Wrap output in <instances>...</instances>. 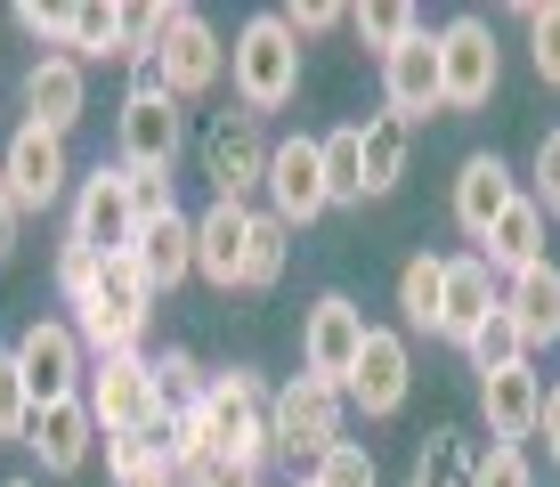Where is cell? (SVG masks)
<instances>
[{"instance_id":"cell-1","label":"cell","mask_w":560,"mask_h":487,"mask_svg":"<svg viewBox=\"0 0 560 487\" xmlns=\"http://www.w3.org/2000/svg\"><path fill=\"white\" fill-rule=\"evenodd\" d=\"M196 422L211 431V447H220L228 463H253V472H260V463L277 455V390H268L253 366H228V374H211Z\"/></svg>"},{"instance_id":"cell-2","label":"cell","mask_w":560,"mask_h":487,"mask_svg":"<svg viewBox=\"0 0 560 487\" xmlns=\"http://www.w3.org/2000/svg\"><path fill=\"white\" fill-rule=\"evenodd\" d=\"M228 73H236V106H244V114H284V106L301 97V42L284 33L277 9L253 16V25L236 33Z\"/></svg>"},{"instance_id":"cell-3","label":"cell","mask_w":560,"mask_h":487,"mask_svg":"<svg viewBox=\"0 0 560 487\" xmlns=\"http://www.w3.org/2000/svg\"><path fill=\"white\" fill-rule=\"evenodd\" d=\"M114 147H122L130 179H171V163H179V147H187L179 97L171 90H130L122 114H114Z\"/></svg>"},{"instance_id":"cell-4","label":"cell","mask_w":560,"mask_h":487,"mask_svg":"<svg viewBox=\"0 0 560 487\" xmlns=\"http://www.w3.org/2000/svg\"><path fill=\"white\" fill-rule=\"evenodd\" d=\"M66 244H90L98 260H114V252L139 244V187H130V171H122V163H98V171L82 179Z\"/></svg>"},{"instance_id":"cell-5","label":"cell","mask_w":560,"mask_h":487,"mask_svg":"<svg viewBox=\"0 0 560 487\" xmlns=\"http://www.w3.org/2000/svg\"><path fill=\"white\" fill-rule=\"evenodd\" d=\"M268 130H260V114H244V106H228V114H211V130H203V179L220 204H244L253 187H268Z\"/></svg>"},{"instance_id":"cell-6","label":"cell","mask_w":560,"mask_h":487,"mask_svg":"<svg viewBox=\"0 0 560 487\" xmlns=\"http://www.w3.org/2000/svg\"><path fill=\"white\" fill-rule=\"evenodd\" d=\"M9 349H16V366H25L33 406L82 398V382H90V349H82V334H73L66 317H33V325H25V334H16Z\"/></svg>"},{"instance_id":"cell-7","label":"cell","mask_w":560,"mask_h":487,"mask_svg":"<svg viewBox=\"0 0 560 487\" xmlns=\"http://www.w3.org/2000/svg\"><path fill=\"white\" fill-rule=\"evenodd\" d=\"M439 82H447V114H471V106L495 97L504 57H495V25H488V16H455V25H439Z\"/></svg>"},{"instance_id":"cell-8","label":"cell","mask_w":560,"mask_h":487,"mask_svg":"<svg viewBox=\"0 0 560 487\" xmlns=\"http://www.w3.org/2000/svg\"><path fill=\"white\" fill-rule=\"evenodd\" d=\"M154 66H163V90L187 106V97H211V90L228 82V42L203 25L196 9H179V0H171V25H163V49H154Z\"/></svg>"},{"instance_id":"cell-9","label":"cell","mask_w":560,"mask_h":487,"mask_svg":"<svg viewBox=\"0 0 560 487\" xmlns=\"http://www.w3.org/2000/svg\"><path fill=\"white\" fill-rule=\"evenodd\" d=\"M341 390L334 382H317V374H293L277 390V455H293V463H317L325 447H341Z\"/></svg>"},{"instance_id":"cell-10","label":"cell","mask_w":560,"mask_h":487,"mask_svg":"<svg viewBox=\"0 0 560 487\" xmlns=\"http://www.w3.org/2000/svg\"><path fill=\"white\" fill-rule=\"evenodd\" d=\"M365 334H374V325H365V309L350 301V292H325V301L308 309V325H301V374H317V382L350 390Z\"/></svg>"},{"instance_id":"cell-11","label":"cell","mask_w":560,"mask_h":487,"mask_svg":"<svg viewBox=\"0 0 560 487\" xmlns=\"http://www.w3.org/2000/svg\"><path fill=\"white\" fill-rule=\"evenodd\" d=\"M98 431H154V358L130 349V358H90V382H82Z\"/></svg>"},{"instance_id":"cell-12","label":"cell","mask_w":560,"mask_h":487,"mask_svg":"<svg viewBox=\"0 0 560 487\" xmlns=\"http://www.w3.org/2000/svg\"><path fill=\"white\" fill-rule=\"evenodd\" d=\"M407 390H415V349H407V334L398 325H374L365 334V349H358V374H350V390L341 398L358 406V415H398L407 406Z\"/></svg>"},{"instance_id":"cell-13","label":"cell","mask_w":560,"mask_h":487,"mask_svg":"<svg viewBox=\"0 0 560 487\" xmlns=\"http://www.w3.org/2000/svg\"><path fill=\"white\" fill-rule=\"evenodd\" d=\"M268 211H277L284 228H308L334 211V195H325V147L317 139H277L268 154Z\"/></svg>"},{"instance_id":"cell-14","label":"cell","mask_w":560,"mask_h":487,"mask_svg":"<svg viewBox=\"0 0 560 487\" xmlns=\"http://www.w3.org/2000/svg\"><path fill=\"white\" fill-rule=\"evenodd\" d=\"M382 97H390L398 123H431V114H447V82H439V33H415L407 49L382 57Z\"/></svg>"},{"instance_id":"cell-15","label":"cell","mask_w":560,"mask_h":487,"mask_svg":"<svg viewBox=\"0 0 560 487\" xmlns=\"http://www.w3.org/2000/svg\"><path fill=\"white\" fill-rule=\"evenodd\" d=\"M0 171H9V195H16V220H25V211H49L57 195H66V139H57V130H16L9 139V154H0Z\"/></svg>"},{"instance_id":"cell-16","label":"cell","mask_w":560,"mask_h":487,"mask_svg":"<svg viewBox=\"0 0 560 487\" xmlns=\"http://www.w3.org/2000/svg\"><path fill=\"white\" fill-rule=\"evenodd\" d=\"M25 447L42 455L49 479H73L90 463V447H98V415H90V398H57V406H33L25 422Z\"/></svg>"},{"instance_id":"cell-17","label":"cell","mask_w":560,"mask_h":487,"mask_svg":"<svg viewBox=\"0 0 560 487\" xmlns=\"http://www.w3.org/2000/svg\"><path fill=\"white\" fill-rule=\"evenodd\" d=\"M244 260H253V204H211L196 220V277L244 292Z\"/></svg>"},{"instance_id":"cell-18","label":"cell","mask_w":560,"mask_h":487,"mask_svg":"<svg viewBox=\"0 0 560 487\" xmlns=\"http://www.w3.org/2000/svg\"><path fill=\"white\" fill-rule=\"evenodd\" d=\"M512 195H520V179H512V163L504 154H463V171H455V228L471 244H488V228L512 211Z\"/></svg>"},{"instance_id":"cell-19","label":"cell","mask_w":560,"mask_h":487,"mask_svg":"<svg viewBox=\"0 0 560 487\" xmlns=\"http://www.w3.org/2000/svg\"><path fill=\"white\" fill-rule=\"evenodd\" d=\"M82 106H90L82 57H66V49L33 57V73H25V123H33V130H57V139H66V130L82 123Z\"/></svg>"},{"instance_id":"cell-20","label":"cell","mask_w":560,"mask_h":487,"mask_svg":"<svg viewBox=\"0 0 560 487\" xmlns=\"http://www.w3.org/2000/svg\"><path fill=\"white\" fill-rule=\"evenodd\" d=\"M504 309V292H495V268L479 260V252H463V260H447V309H439V341L471 349V334Z\"/></svg>"},{"instance_id":"cell-21","label":"cell","mask_w":560,"mask_h":487,"mask_svg":"<svg viewBox=\"0 0 560 487\" xmlns=\"http://www.w3.org/2000/svg\"><path fill=\"white\" fill-rule=\"evenodd\" d=\"M479 415H488L495 447L536 439V415H545V382H536V366H504V374H479Z\"/></svg>"},{"instance_id":"cell-22","label":"cell","mask_w":560,"mask_h":487,"mask_svg":"<svg viewBox=\"0 0 560 487\" xmlns=\"http://www.w3.org/2000/svg\"><path fill=\"white\" fill-rule=\"evenodd\" d=\"M130 260H139V277L154 292H179L196 277V220L187 211H163V220H139V244H130Z\"/></svg>"},{"instance_id":"cell-23","label":"cell","mask_w":560,"mask_h":487,"mask_svg":"<svg viewBox=\"0 0 560 487\" xmlns=\"http://www.w3.org/2000/svg\"><path fill=\"white\" fill-rule=\"evenodd\" d=\"M545 211H536V195H512V211L488 228V244H479V260L495 268V277H520V268H536L545 260Z\"/></svg>"},{"instance_id":"cell-24","label":"cell","mask_w":560,"mask_h":487,"mask_svg":"<svg viewBox=\"0 0 560 487\" xmlns=\"http://www.w3.org/2000/svg\"><path fill=\"white\" fill-rule=\"evenodd\" d=\"M504 309H512L520 334H528V358H536L545 341H560V268H552V260L520 268V277L504 285Z\"/></svg>"},{"instance_id":"cell-25","label":"cell","mask_w":560,"mask_h":487,"mask_svg":"<svg viewBox=\"0 0 560 487\" xmlns=\"http://www.w3.org/2000/svg\"><path fill=\"white\" fill-rule=\"evenodd\" d=\"M203 390H211V374L187 358V349H163V358H154V447H163L171 422H187L203 406Z\"/></svg>"},{"instance_id":"cell-26","label":"cell","mask_w":560,"mask_h":487,"mask_svg":"<svg viewBox=\"0 0 560 487\" xmlns=\"http://www.w3.org/2000/svg\"><path fill=\"white\" fill-rule=\"evenodd\" d=\"M358 130H365V204H374V195H390L398 179H407V154H415V130L398 123L390 106H382V114H365Z\"/></svg>"},{"instance_id":"cell-27","label":"cell","mask_w":560,"mask_h":487,"mask_svg":"<svg viewBox=\"0 0 560 487\" xmlns=\"http://www.w3.org/2000/svg\"><path fill=\"white\" fill-rule=\"evenodd\" d=\"M439 309H447V260H439V252H415V260L398 268V317H407V334L439 341Z\"/></svg>"},{"instance_id":"cell-28","label":"cell","mask_w":560,"mask_h":487,"mask_svg":"<svg viewBox=\"0 0 560 487\" xmlns=\"http://www.w3.org/2000/svg\"><path fill=\"white\" fill-rule=\"evenodd\" d=\"M325 195L334 204H365V130L358 123H341V130H325Z\"/></svg>"},{"instance_id":"cell-29","label":"cell","mask_w":560,"mask_h":487,"mask_svg":"<svg viewBox=\"0 0 560 487\" xmlns=\"http://www.w3.org/2000/svg\"><path fill=\"white\" fill-rule=\"evenodd\" d=\"M284 260H293V228L277 220V211H253V260H244V292H268L284 277Z\"/></svg>"},{"instance_id":"cell-30","label":"cell","mask_w":560,"mask_h":487,"mask_svg":"<svg viewBox=\"0 0 560 487\" xmlns=\"http://www.w3.org/2000/svg\"><path fill=\"white\" fill-rule=\"evenodd\" d=\"M350 25H358V42H365V49L390 57V49H407L415 33H422V16L407 9V0H365V9H350Z\"/></svg>"},{"instance_id":"cell-31","label":"cell","mask_w":560,"mask_h":487,"mask_svg":"<svg viewBox=\"0 0 560 487\" xmlns=\"http://www.w3.org/2000/svg\"><path fill=\"white\" fill-rule=\"evenodd\" d=\"M122 49V9L114 0H73V42H66V57H114Z\"/></svg>"},{"instance_id":"cell-32","label":"cell","mask_w":560,"mask_h":487,"mask_svg":"<svg viewBox=\"0 0 560 487\" xmlns=\"http://www.w3.org/2000/svg\"><path fill=\"white\" fill-rule=\"evenodd\" d=\"M471 447H463V431H431V447L415 455V487H471Z\"/></svg>"},{"instance_id":"cell-33","label":"cell","mask_w":560,"mask_h":487,"mask_svg":"<svg viewBox=\"0 0 560 487\" xmlns=\"http://www.w3.org/2000/svg\"><path fill=\"white\" fill-rule=\"evenodd\" d=\"M504 366H528V334L512 325V309H495L471 334V374H504Z\"/></svg>"},{"instance_id":"cell-34","label":"cell","mask_w":560,"mask_h":487,"mask_svg":"<svg viewBox=\"0 0 560 487\" xmlns=\"http://www.w3.org/2000/svg\"><path fill=\"white\" fill-rule=\"evenodd\" d=\"M308 487H382V472H374V455H365L358 439H341V447H325V455L308 463Z\"/></svg>"},{"instance_id":"cell-35","label":"cell","mask_w":560,"mask_h":487,"mask_svg":"<svg viewBox=\"0 0 560 487\" xmlns=\"http://www.w3.org/2000/svg\"><path fill=\"white\" fill-rule=\"evenodd\" d=\"M98 277H106V260L90 244H57V292H66V309H90Z\"/></svg>"},{"instance_id":"cell-36","label":"cell","mask_w":560,"mask_h":487,"mask_svg":"<svg viewBox=\"0 0 560 487\" xmlns=\"http://www.w3.org/2000/svg\"><path fill=\"white\" fill-rule=\"evenodd\" d=\"M154 463H163V447H154V431H106V472L114 479H147L154 472Z\"/></svg>"},{"instance_id":"cell-37","label":"cell","mask_w":560,"mask_h":487,"mask_svg":"<svg viewBox=\"0 0 560 487\" xmlns=\"http://www.w3.org/2000/svg\"><path fill=\"white\" fill-rule=\"evenodd\" d=\"M25 422H33L25 366H16V349H0V439H25Z\"/></svg>"},{"instance_id":"cell-38","label":"cell","mask_w":560,"mask_h":487,"mask_svg":"<svg viewBox=\"0 0 560 487\" xmlns=\"http://www.w3.org/2000/svg\"><path fill=\"white\" fill-rule=\"evenodd\" d=\"M528 57H536V73L560 90V0H536L528 9Z\"/></svg>"},{"instance_id":"cell-39","label":"cell","mask_w":560,"mask_h":487,"mask_svg":"<svg viewBox=\"0 0 560 487\" xmlns=\"http://www.w3.org/2000/svg\"><path fill=\"white\" fill-rule=\"evenodd\" d=\"M528 195H536V211H545V220H560V130H545V139H536Z\"/></svg>"},{"instance_id":"cell-40","label":"cell","mask_w":560,"mask_h":487,"mask_svg":"<svg viewBox=\"0 0 560 487\" xmlns=\"http://www.w3.org/2000/svg\"><path fill=\"white\" fill-rule=\"evenodd\" d=\"M471 487H536V472H528L520 447H488V455L471 463Z\"/></svg>"},{"instance_id":"cell-41","label":"cell","mask_w":560,"mask_h":487,"mask_svg":"<svg viewBox=\"0 0 560 487\" xmlns=\"http://www.w3.org/2000/svg\"><path fill=\"white\" fill-rule=\"evenodd\" d=\"M16 25H25L33 42H57V49L73 42V9H49V0H25V9H16Z\"/></svg>"},{"instance_id":"cell-42","label":"cell","mask_w":560,"mask_h":487,"mask_svg":"<svg viewBox=\"0 0 560 487\" xmlns=\"http://www.w3.org/2000/svg\"><path fill=\"white\" fill-rule=\"evenodd\" d=\"M277 16H284V33H293V42H317V33H334V25H341L334 0H293V9H277Z\"/></svg>"},{"instance_id":"cell-43","label":"cell","mask_w":560,"mask_h":487,"mask_svg":"<svg viewBox=\"0 0 560 487\" xmlns=\"http://www.w3.org/2000/svg\"><path fill=\"white\" fill-rule=\"evenodd\" d=\"M196 487H260V472H253V463H228V455H220V463H211V472H203Z\"/></svg>"},{"instance_id":"cell-44","label":"cell","mask_w":560,"mask_h":487,"mask_svg":"<svg viewBox=\"0 0 560 487\" xmlns=\"http://www.w3.org/2000/svg\"><path fill=\"white\" fill-rule=\"evenodd\" d=\"M536 439H545V455L560 463V382L545 390V415H536Z\"/></svg>"},{"instance_id":"cell-45","label":"cell","mask_w":560,"mask_h":487,"mask_svg":"<svg viewBox=\"0 0 560 487\" xmlns=\"http://www.w3.org/2000/svg\"><path fill=\"white\" fill-rule=\"evenodd\" d=\"M9 236H16V195H9V171H0V252H9Z\"/></svg>"},{"instance_id":"cell-46","label":"cell","mask_w":560,"mask_h":487,"mask_svg":"<svg viewBox=\"0 0 560 487\" xmlns=\"http://www.w3.org/2000/svg\"><path fill=\"white\" fill-rule=\"evenodd\" d=\"M130 487H179V472H171V463H154L147 479H130Z\"/></svg>"},{"instance_id":"cell-47","label":"cell","mask_w":560,"mask_h":487,"mask_svg":"<svg viewBox=\"0 0 560 487\" xmlns=\"http://www.w3.org/2000/svg\"><path fill=\"white\" fill-rule=\"evenodd\" d=\"M9 487H33V479H9Z\"/></svg>"},{"instance_id":"cell-48","label":"cell","mask_w":560,"mask_h":487,"mask_svg":"<svg viewBox=\"0 0 560 487\" xmlns=\"http://www.w3.org/2000/svg\"><path fill=\"white\" fill-rule=\"evenodd\" d=\"M301 487H308V479H301Z\"/></svg>"}]
</instances>
